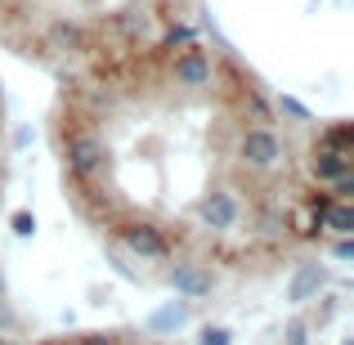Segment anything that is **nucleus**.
I'll return each instance as SVG.
<instances>
[{"instance_id": "2", "label": "nucleus", "mask_w": 354, "mask_h": 345, "mask_svg": "<svg viewBox=\"0 0 354 345\" xmlns=\"http://www.w3.org/2000/svg\"><path fill=\"white\" fill-rule=\"evenodd\" d=\"M81 345H117V341H113V337H86Z\"/></svg>"}, {"instance_id": "1", "label": "nucleus", "mask_w": 354, "mask_h": 345, "mask_svg": "<svg viewBox=\"0 0 354 345\" xmlns=\"http://www.w3.org/2000/svg\"><path fill=\"white\" fill-rule=\"evenodd\" d=\"M81 5V23L90 36V18H99V27H113V32H130V23H144V9H135V0H77ZM157 5V0H148Z\"/></svg>"}]
</instances>
